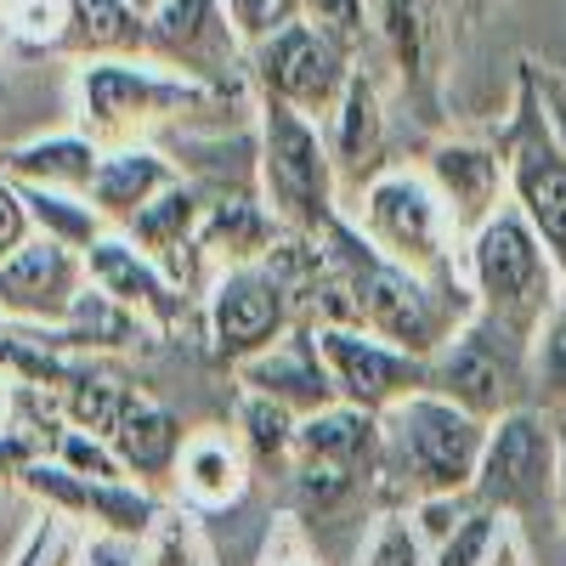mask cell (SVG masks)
Wrapping results in <instances>:
<instances>
[{
  "label": "cell",
  "instance_id": "1",
  "mask_svg": "<svg viewBox=\"0 0 566 566\" xmlns=\"http://www.w3.org/2000/svg\"><path fill=\"white\" fill-rule=\"evenodd\" d=\"M323 244H328L323 255H328V272H335L346 323H363L368 335H380V340H391L397 352H413V357H431L437 346H448L442 340L448 312L419 283V272L386 261L380 250H368L340 221L323 227Z\"/></svg>",
  "mask_w": 566,
  "mask_h": 566
},
{
  "label": "cell",
  "instance_id": "2",
  "mask_svg": "<svg viewBox=\"0 0 566 566\" xmlns=\"http://www.w3.org/2000/svg\"><path fill=\"white\" fill-rule=\"evenodd\" d=\"M470 266H476V295H482L476 323L499 328L515 346H527L555 306V277H560L544 239L533 232V221L515 216V210H499L476 232Z\"/></svg>",
  "mask_w": 566,
  "mask_h": 566
},
{
  "label": "cell",
  "instance_id": "3",
  "mask_svg": "<svg viewBox=\"0 0 566 566\" xmlns=\"http://www.w3.org/2000/svg\"><path fill=\"white\" fill-rule=\"evenodd\" d=\"M488 437V419L453 408L448 397L419 391L391 408V448L419 499H453L459 488H476Z\"/></svg>",
  "mask_w": 566,
  "mask_h": 566
},
{
  "label": "cell",
  "instance_id": "4",
  "mask_svg": "<svg viewBox=\"0 0 566 566\" xmlns=\"http://www.w3.org/2000/svg\"><path fill=\"white\" fill-rule=\"evenodd\" d=\"M560 493V431L538 408H515L493 424L482 470H476V499L499 515H538Z\"/></svg>",
  "mask_w": 566,
  "mask_h": 566
},
{
  "label": "cell",
  "instance_id": "5",
  "mask_svg": "<svg viewBox=\"0 0 566 566\" xmlns=\"http://www.w3.org/2000/svg\"><path fill=\"white\" fill-rule=\"evenodd\" d=\"M504 159H510V181H515V199H522V216L533 221L555 272L566 277V142L538 114V85L533 80H527L522 114L504 130Z\"/></svg>",
  "mask_w": 566,
  "mask_h": 566
},
{
  "label": "cell",
  "instance_id": "6",
  "mask_svg": "<svg viewBox=\"0 0 566 566\" xmlns=\"http://www.w3.org/2000/svg\"><path fill=\"white\" fill-rule=\"evenodd\" d=\"M522 357H527V346H515V340L499 335V328L470 317L459 328V340H448L431 357V386L464 413L504 419V413L522 408V391H527Z\"/></svg>",
  "mask_w": 566,
  "mask_h": 566
},
{
  "label": "cell",
  "instance_id": "7",
  "mask_svg": "<svg viewBox=\"0 0 566 566\" xmlns=\"http://www.w3.org/2000/svg\"><path fill=\"white\" fill-rule=\"evenodd\" d=\"M312 346L328 368V380H335V391L363 413H386V408H397V402H408V397H419L424 386H431V357L363 340L357 328L323 323L312 335Z\"/></svg>",
  "mask_w": 566,
  "mask_h": 566
},
{
  "label": "cell",
  "instance_id": "8",
  "mask_svg": "<svg viewBox=\"0 0 566 566\" xmlns=\"http://www.w3.org/2000/svg\"><path fill=\"white\" fill-rule=\"evenodd\" d=\"M266 187H272V210L290 227L323 232L335 221L328 216V159L317 148V130L283 103L266 108Z\"/></svg>",
  "mask_w": 566,
  "mask_h": 566
},
{
  "label": "cell",
  "instance_id": "9",
  "mask_svg": "<svg viewBox=\"0 0 566 566\" xmlns=\"http://www.w3.org/2000/svg\"><path fill=\"white\" fill-rule=\"evenodd\" d=\"M368 239L408 272H442V210L413 176H386L368 187Z\"/></svg>",
  "mask_w": 566,
  "mask_h": 566
},
{
  "label": "cell",
  "instance_id": "10",
  "mask_svg": "<svg viewBox=\"0 0 566 566\" xmlns=\"http://www.w3.org/2000/svg\"><path fill=\"white\" fill-rule=\"evenodd\" d=\"M74 255L69 244L45 239L18 250L12 261H0V312L23 317H69L74 312Z\"/></svg>",
  "mask_w": 566,
  "mask_h": 566
},
{
  "label": "cell",
  "instance_id": "11",
  "mask_svg": "<svg viewBox=\"0 0 566 566\" xmlns=\"http://www.w3.org/2000/svg\"><path fill=\"white\" fill-rule=\"evenodd\" d=\"M210 328L227 357H244V352H261L272 346V335L283 328V290L272 272H232L221 290H216V306H210Z\"/></svg>",
  "mask_w": 566,
  "mask_h": 566
},
{
  "label": "cell",
  "instance_id": "12",
  "mask_svg": "<svg viewBox=\"0 0 566 566\" xmlns=\"http://www.w3.org/2000/svg\"><path fill=\"white\" fill-rule=\"evenodd\" d=\"M261 69L283 103H328V91L340 85V57L317 29H283L266 45Z\"/></svg>",
  "mask_w": 566,
  "mask_h": 566
},
{
  "label": "cell",
  "instance_id": "13",
  "mask_svg": "<svg viewBox=\"0 0 566 566\" xmlns=\"http://www.w3.org/2000/svg\"><path fill=\"white\" fill-rule=\"evenodd\" d=\"M244 380L250 386H261V397H272V402H306V408H323L328 402V391H335V380H328V368H323V357H317V346H312V335L306 340H290L283 352H266V357H255L250 368H244Z\"/></svg>",
  "mask_w": 566,
  "mask_h": 566
},
{
  "label": "cell",
  "instance_id": "14",
  "mask_svg": "<svg viewBox=\"0 0 566 566\" xmlns=\"http://www.w3.org/2000/svg\"><path fill=\"white\" fill-rule=\"evenodd\" d=\"M91 277H97L103 295H114L119 306H142V312H154L165 323L181 312V301L170 295V283L125 244H91Z\"/></svg>",
  "mask_w": 566,
  "mask_h": 566
},
{
  "label": "cell",
  "instance_id": "15",
  "mask_svg": "<svg viewBox=\"0 0 566 566\" xmlns=\"http://www.w3.org/2000/svg\"><path fill=\"white\" fill-rule=\"evenodd\" d=\"M437 176L453 199V227H488L493 221V199H499V159L476 154V148H442L437 154Z\"/></svg>",
  "mask_w": 566,
  "mask_h": 566
},
{
  "label": "cell",
  "instance_id": "16",
  "mask_svg": "<svg viewBox=\"0 0 566 566\" xmlns=\"http://www.w3.org/2000/svg\"><path fill=\"white\" fill-rule=\"evenodd\" d=\"M114 448L130 470L142 476H165L181 453V424L165 413V408H148V402H125L119 424H114Z\"/></svg>",
  "mask_w": 566,
  "mask_h": 566
},
{
  "label": "cell",
  "instance_id": "17",
  "mask_svg": "<svg viewBox=\"0 0 566 566\" xmlns=\"http://www.w3.org/2000/svg\"><path fill=\"white\" fill-rule=\"evenodd\" d=\"M85 97H91V114H97L103 125H119L130 108H176V103H187V91L181 85H154V80H142L130 69H91Z\"/></svg>",
  "mask_w": 566,
  "mask_h": 566
},
{
  "label": "cell",
  "instance_id": "18",
  "mask_svg": "<svg viewBox=\"0 0 566 566\" xmlns=\"http://www.w3.org/2000/svg\"><path fill=\"white\" fill-rule=\"evenodd\" d=\"M165 181V165L148 159V154H125L114 165H97V176H91V193H97V205L108 216H142V205H148V193Z\"/></svg>",
  "mask_w": 566,
  "mask_h": 566
},
{
  "label": "cell",
  "instance_id": "19",
  "mask_svg": "<svg viewBox=\"0 0 566 566\" xmlns=\"http://www.w3.org/2000/svg\"><path fill=\"white\" fill-rule=\"evenodd\" d=\"M380 154V108H374V91L363 80H352L346 91V114H340V165H352L357 176Z\"/></svg>",
  "mask_w": 566,
  "mask_h": 566
},
{
  "label": "cell",
  "instance_id": "20",
  "mask_svg": "<svg viewBox=\"0 0 566 566\" xmlns=\"http://www.w3.org/2000/svg\"><path fill=\"white\" fill-rule=\"evenodd\" d=\"M181 476H187V488H193V499L221 504V499L239 493V459H232L221 442H193L181 453Z\"/></svg>",
  "mask_w": 566,
  "mask_h": 566
},
{
  "label": "cell",
  "instance_id": "21",
  "mask_svg": "<svg viewBox=\"0 0 566 566\" xmlns=\"http://www.w3.org/2000/svg\"><path fill=\"white\" fill-rule=\"evenodd\" d=\"M12 170L52 176V181H85L91 187V176H97V154H91L85 142H40V148L12 154Z\"/></svg>",
  "mask_w": 566,
  "mask_h": 566
},
{
  "label": "cell",
  "instance_id": "22",
  "mask_svg": "<svg viewBox=\"0 0 566 566\" xmlns=\"http://www.w3.org/2000/svg\"><path fill=\"white\" fill-rule=\"evenodd\" d=\"M244 431H250V448H255L261 464H272V459H283L295 448V419H290V408L272 402V397L244 402Z\"/></svg>",
  "mask_w": 566,
  "mask_h": 566
},
{
  "label": "cell",
  "instance_id": "23",
  "mask_svg": "<svg viewBox=\"0 0 566 566\" xmlns=\"http://www.w3.org/2000/svg\"><path fill=\"white\" fill-rule=\"evenodd\" d=\"M493 538H499V510H470L464 522L442 538L437 566H482L488 549H493Z\"/></svg>",
  "mask_w": 566,
  "mask_h": 566
},
{
  "label": "cell",
  "instance_id": "24",
  "mask_svg": "<svg viewBox=\"0 0 566 566\" xmlns=\"http://www.w3.org/2000/svg\"><path fill=\"white\" fill-rule=\"evenodd\" d=\"M193 193H170V199H159L154 210H142L130 227L148 239L154 250H181V239H187V227H193Z\"/></svg>",
  "mask_w": 566,
  "mask_h": 566
},
{
  "label": "cell",
  "instance_id": "25",
  "mask_svg": "<svg viewBox=\"0 0 566 566\" xmlns=\"http://www.w3.org/2000/svg\"><path fill=\"white\" fill-rule=\"evenodd\" d=\"M533 380H538V391H544V408H566V306H560V312L549 317V328H544Z\"/></svg>",
  "mask_w": 566,
  "mask_h": 566
},
{
  "label": "cell",
  "instance_id": "26",
  "mask_svg": "<svg viewBox=\"0 0 566 566\" xmlns=\"http://www.w3.org/2000/svg\"><path fill=\"white\" fill-rule=\"evenodd\" d=\"M23 205H34V216L57 232V244H85V250H91V239H97V216H91V210H69L63 199L40 193V187H29Z\"/></svg>",
  "mask_w": 566,
  "mask_h": 566
},
{
  "label": "cell",
  "instance_id": "27",
  "mask_svg": "<svg viewBox=\"0 0 566 566\" xmlns=\"http://www.w3.org/2000/svg\"><path fill=\"white\" fill-rule=\"evenodd\" d=\"M386 34L397 45L402 69L419 74V52H424V12H419V0H386Z\"/></svg>",
  "mask_w": 566,
  "mask_h": 566
},
{
  "label": "cell",
  "instance_id": "28",
  "mask_svg": "<svg viewBox=\"0 0 566 566\" xmlns=\"http://www.w3.org/2000/svg\"><path fill=\"white\" fill-rule=\"evenodd\" d=\"M205 18H210V7H205V0H165L154 23H159V40L181 45V40H193V34L205 29Z\"/></svg>",
  "mask_w": 566,
  "mask_h": 566
},
{
  "label": "cell",
  "instance_id": "29",
  "mask_svg": "<svg viewBox=\"0 0 566 566\" xmlns=\"http://www.w3.org/2000/svg\"><path fill=\"white\" fill-rule=\"evenodd\" d=\"M80 23H85V34L97 40V45L125 40V12H119V0H80Z\"/></svg>",
  "mask_w": 566,
  "mask_h": 566
},
{
  "label": "cell",
  "instance_id": "30",
  "mask_svg": "<svg viewBox=\"0 0 566 566\" xmlns=\"http://www.w3.org/2000/svg\"><path fill=\"white\" fill-rule=\"evenodd\" d=\"M23 227H29L23 193H12V187L0 181V261H12V255L23 250Z\"/></svg>",
  "mask_w": 566,
  "mask_h": 566
},
{
  "label": "cell",
  "instance_id": "31",
  "mask_svg": "<svg viewBox=\"0 0 566 566\" xmlns=\"http://www.w3.org/2000/svg\"><path fill=\"white\" fill-rule=\"evenodd\" d=\"M368 566H424V555H419V533H408V527H386L380 544H374V560H368Z\"/></svg>",
  "mask_w": 566,
  "mask_h": 566
},
{
  "label": "cell",
  "instance_id": "32",
  "mask_svg": "<svg viewBox=\"0 0 566 566\" xmlns=\"http://www.w3.org/2000/svg\"><path fill=\"white\" fill-rule=\"evenodd\" d=\"M63 459L80 464V470H91V482H119V464H114L97 442H85V437H69V442H63Z\"/></svg>",
  "mask_w": 566,
  "mask_h": 566
},
{
  "label": "cell",
  "instance_id": "33",
  "mask_svg": "<svg viewBox=\"0 0 566 566\" xmlns=\"http://www.w3.org/2000/svg\"><path fill=\"white\" fill-rule=\"evenodd\" d=\"M306 12L317 18V29H328L335 40H346L357 29V0H306Z\"/></svg>",
  "mask_w": 566,
  "mask_h": 566
},
{
  "label": "cell",
  "instance_id": "34",
  "mask_svg": "<svg viewBox=\"0 0 566 566\" xmlns=\"http://www.w3.org/2000/svg\"><path fill=\"white\" fill-rule=\"evenodd\" d=\"M91 566H136V549L125 538H108V544H91Z\"/></svg>",
  "mask_w": 566,
  "mask_h": 566
},
{
  "label": "cell",
  "instance_id": "35",
  "mask_svg": "<svg viewBox=\"0 0 566 566\" xmlns=\"http://www.w3.org/2000/svg\"><path fill=\"white\" fill-rule=\"evenodd\" d=\"M544 103L555 108V130H560V142H566V91H560V85H544Z\"/></svg>",
  "mask_w": 566,
  "mask_h": 566
},
{
  "label": "cell",
  "instance_id": "36",
  "mask_svg": "<svg viewBox=\"0 0 566 566\" xmlns=\"http://www.w3.org/2000/svg\"><path fill=\"white\" fill-rule=\"evenodd\" d=\"M560 522H566V424H560Z\"/></svg>",
  "mask_w": 566,
  "mask_h": 566
},
{
  "label": "cell",
  "instance_id": "37",
  "mask_svg": "<svg viewBox=\"0 0 566 566\" xmlns=\"http://www.w3.org/2000/svg\"><path fill=\"white\" fill-rule=\"evenodd\" d=\"M136 7H154V0H136Z\"/></svg>",
  "mask_w": 566,
  "mask_h": 566
},
{
  "label": "cell",
  "instance_id": "38",
  "mask_svg": "<svg viewBox=\"0 0 566 566\" xmlns=\"http://www.w3.org/2000/svg\"><path fill=\"white\" fill-rule=\"evenodd\" d=\"M470 7H476V0H470Z\"/></svg>",
  "mask_w": 566,
  "mask_h": 566
}]
</instances>
